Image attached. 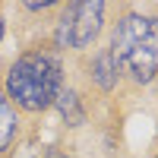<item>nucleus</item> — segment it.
Listing matches in <instances>:
<instances>
[{
  "mask_svg": "<svg viewBox=\"0 0 158 158\" xmlns=\"http://www.w3.org/2000/svg\"><path fill=\"white\" fill-rule=\"evenodd\" d=\"M6 92L25 111H44L63 92V70L51 51L22 54L6 73Z\"/></svg>",
  "mask_w": 158,
  "mask_h": 158,
  "instance_id": "nucleus-1",
  "label": "nucleus"
},
{
  "mask_svg": "<svg viewBox=\"0 0 158 158\" xmlns=\"http://www.w3.org/2000/svg\"><path fill=\"white\" fill-rule=\"evenodd\" d=\"M111 57L117 70H123L136 82H149L158 73V19L130 13L117 22L111 38Z\"/></svg>",
  "mask_w": 158,
  "mask_h": 158,
  "instance_id": "nucleus-2",
  "label": "nucleus"
},
{
  "mask_svg": "<svg viewBox=\"0 0 158 158\" xmlns=\"http://www.w3.org/2000/svg\"><path fill=\"white\" fill-rule=\"evenodd\" d=\"M104 3L101 0H76L63 10L57 25V44L60 48H89L101 32Z\"/></svg>",
  "mask_w": 158,
  "mask_h": 158,
  "instance_id": "nucleus-3",
  "label": "nucleus"
},
{
  "mask_svg": "<svg viewBox=\"0 0 158 158\" xmlns=\"http://www.w3.org/2000/svg\"><path fill=\"white\" fill-rule=\"evenodd\" d=\"M92 79H95L104 92H111L117 85V63L111 57V51H101L95 57V63H92Z\"/></svg>",
  "mask_w": 158,
  "mask_h": 158,
  "instance_id": "nucleus-4",
  "label": "nucleus"
},
{
  "mask_svg": "<svg viewBox=\"0 0 158 158\" xmlns=\"http://www.w3.org/2000/svg\"><path fill=\"white\" fill-rule=\"evenodd\" d=\"M13 136H16V114H13L10 101H6V95L0 92V152H3V149H10Z\"/></svg>",
  "mask_w": 158,
  "mask_h": 158,
  "instance_id": "nucleus-5",
  "label": "nucleus"
},
{
  "mask_svg": "<svg viewBox=\"0 0 158 158\" xmlns=\"http://www.w3.org/2000/svg\"><path fill=\"white\" fill-rule=\"evenodd\" d=\"M57 108H60V114H63V120H67L70 127H79V123H82V108H79V98L73 95V92H67V89H63L60 92V95H57Z\"/></svg>",
  "mask_w": 158,
  "mask_h": 158,
  "instance_id": "nucleus-6",
  "label": "nucleus"
}]
</instances>
